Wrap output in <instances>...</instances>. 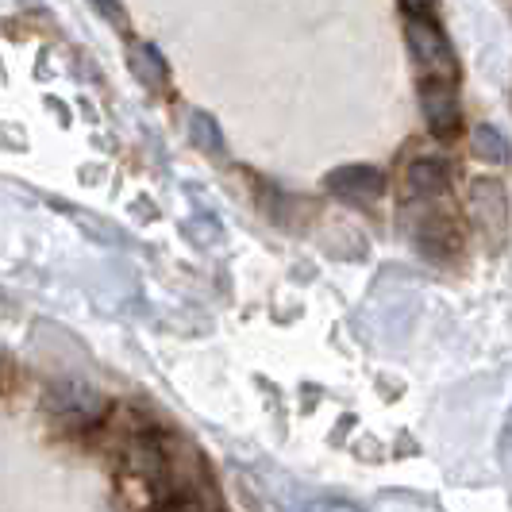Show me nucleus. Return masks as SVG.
<instances>
[{"label":"nucleus","mask_w":512,"mask_h":512,"mask_svg":"<svg viewBox=\"0 0 512 512\" xmlns=\"http://www.w3.org/2000/svg\"><path fill=\"white\" fill-rule=\"evenodd\" d=\"M420 112L428 120V131L447 139L459 128V97H455V85H447L443 77H424L420 81Z\"/></svg>","instance_id":"1"},{"label":"nucleus","mask_w":512,"mask_h":512,"mask_svg":"<svg viewBox=\"0 0 512 512\" xmlns=\"http://www.w3.org/2000/svg\"><path fill=\"white\" fill-rule=\"evenodd\" d=\"M405 35H409V47L412 54L428 66V70H455V54H451V43L443 39V31H439L428 16H416L412 12L409 20H405Z\"/></svg>","instance_id":"2"},{"label":"nucleus","mask_w":512,"mask_h":512,"mask_svg":"<svg viewBox=\"0 0 512 512\" xmlns=\"http://www.w3.org/2000/svg\"><path fill=\"white\" fill-rule=\"evenodd\" d=\"M328 189L347 201H374L385 193V174L378 166H339L328 174Z\"/></svg>","instance_id":"3"},{"label":"nucleus","mask_w":512,"mask_h":512,"mask_svg":"<svg viewBox=\"0 0 512 512\" xmlns=\"http://www.w3.org/2000/svg\"><path fill=\"white\" fill-rule=\"evenodd\" d=\"M447 189V166L439 158H416L409 166V193L416 201H432Z\"/></svg>","instance_id":"4"},{"label":"nucleus","mask_w":512,"mask_h":512,"mask_svg":"<svg viewBox=\"0 0 512 512\" xmlns=\"http://www.w3.org/2000/svg\"><path fill=\"white\" fill-rule=\"evenodd\" d=\"M474 154H478L482 162L501 166V162H509V139L497 128H489V124H478V128H474Z\"/></svg>","instance_id":"5"},{"label":"nucleus","mask_w":512,"mask_h":512,"mask_svg":"<svg viewBox=\"0 0 512 512\" xmlns=\"http://www.w3.org/2000/svg\"><path fill=\"white\" fill-rule=\"evenodd\" d=\"M131 62H135V70H139V77L147 85H162L166 81V66H162V58L151 47H139V54H131Z\"/></svg>","instance_id":"6"},{"label":"nucleus","mask_w":512,"mask_h":512,"mask_svg":"<svg viewBox=\"0 0 512 512\" xmlns=\"http://www.w3.org/2000/svg\"><path fill=\"white\" fill-rule=\"evenodd\" d=\"M409 4H416V8H428V4H432V0H409Z\"/></svg>","instance_id":"7"}]
</instances>
